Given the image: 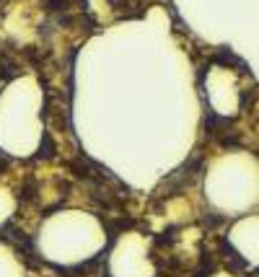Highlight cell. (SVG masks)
I'll return each mask as SVG.
<instances>
[{
    "mask_svg": "<svg viewBox=\"0 0 259 277\" xmlns=\"http://www.w3.org/2000/svg\"><path fill=\"white\" fill-rule=\"evenodd\" d=\"M210 62H212V65H226V67H228V65H233L239 75H251V67H249V65H246L241 57H236V55H233L228 47H218V50H215V55H212V60H210Z\"/></svg>",
    "mask_w": 259,
    "mask_h": 277,
    "instance_id": "6da1fadb",
    "label": "cell"
},
{
    "mask_svg": "<svg viewBox=\"0 0 259 277\" xmlns=\"http://www.w3.org/2000/svg\"><path fill=\"white\" fill-rule=\"evenodd\" d=\"M215 269H218L215 267V257L207 251V254L200 257V267L192 272V277H210V274H215Z\"/></svg>",
    "mask_w": 259,
    "mask_h": 277,
    "instance_id": "5b68a950",
    "label": "cell"
},
{
    "mask_svg": "<svg viewBox=\"0 0 259 277\" xmlns=\"http://www.w3.org/2000/svg\"><path fill=\"white\" fill-rule=\"evenodd\" d=\"M55 153H57V145H55V140H52V135L50 132H45L41 135V143H39V150H36V161H52L55 158Z\"/></svg>",
    "mask_w": 259,
    "mask_h": 277,
    "instance_id": "3957f363",
    "label": "cell"
},
{
    "mask_svg": "<svg viewBox=\"0 0 259 277\" xmlns=\"http://www.w3.org/2000/svg\"><path fill=\"white\" fill-rule=\"evenodd\" d=\"M218 249H221V254L226 257V262H228V267L233 269V272H239V269H249V262L233 249V244L228 241V239H218Z\"/></svg>",
    "mask_w": 259,
    "mask_h": 277,
    "instance_id": "7a4b0ae2",
    "label": "cell"
},
{
    "mask_svg": "<svg viewBox=\"0 0 259 277\" xmlns=\"http://www.w3.org/2000/svg\"><path fill=\"white\" fill-rule=\"evenodd\" d=\"M36 194H39V184H36V179H24V184H21V189H18V202L21 205H31L34 200H36Z\"/></svg>",
    "mask_w": 259,
    "mask_h": 277,
    "instance_id": "277c9868",
    "label": "cell"
}]
</instances>
